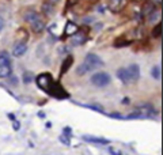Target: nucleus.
<instances>
[{"label": "nucleus", "mask_w": 163, "mask_h": 155, "mask_svg": "<svg viewBox=\"0 0 163 155\" xmlns=\"http://www.w3.org/2000/svg\"><path fill=\"white\" fill-rule=\"evenodd\" d=\"M37 85L39 88H42L45 93L53 95L56 98H65L67 93L64 91L61 86H59L56 82L53 80V78L50 76V74H41L37 78Z\"/></svg>", "instance_id": "1"}, {"label": "nucleus", "mask_w": 163, "mask_h": 155, "mask_svg": "<svg viewBox=\"0 0 163 155\" xmlns=\"http://www.w3.org/2000/svg\"><path fill=\"white\" fill-rule=\"evenodd\" d=\"M102 65H103V61H102V59H101L98 55L89 53V55L86 56L83 64L78 67L76 72H78V75H86L87 72L94 71V70H98V68H101Z\"/></svg>", "instance_id": "2"}, {"label": "nucleus", "mask_w": 163, "mask_h": 155, "mask_svg": "<svg viewBox=\"0 0 163 155\" xmlns=\"http://www.w3.org/2000/svg\"><path fill=\"white\" fill-rule=\"evenodd\" d=\"M25 21L31 26L34 33H41L45 29V22L42 21V18L39 17L36 11H27L25 14Z\"/></svg>", "instance_id": "3"}, {"label": "nucleus", "mask_w": 163, "mask_h": 155, "mask_svg": "<svg viewBox=\"0 0 163 155\" xmlns=\"http://www.w3.org/2000/svg\"><path fill=\"white\" fill-rule=\"evenodd\" d=\"M112 80V78L107 72H97L91 76V83L97 87H105L107 86Z\"/></svg>", "instance_id": "4"}, {"label": "nucleus", "mask_w": 163, "mask_h": 155, "mask_svg": "<svg viewBox=\"0 0 163 155\" xmlns=\"http://www.w3.org/2000/svg\"><path fill=\"white\" fill-rule=\"evenodd\" d=\"M127 6V0H109L107 7L112 12H120Z\"/></svg>", "instance_id": "5"}, {"label": "nucleus", "mask_w": 163, "mask_h": 155, "mask_svg": "<svg viewBox=\"0 0 163 155\" xmlns=\"http://www.w3.org/2000/svg\"><path fill=\"white\" fill-rule=\"evenodd\" d=\"M127 71H128V75H129L131 82H135L140 78V67H139L137 64H131L127 68Z\"/></svg>", "instance_id": "6"}, {"label": "nucleus", "mask_w": 163, "mask_h": 155, "mask_svg": "<svg viewBox=\"0 0 163 155\" xmlns=\"http://www.w3.org/2000/svg\"><path fill=\"white\" fill-rule=\"evenodd\" d=\"M26 50H27V45H26V42H23V41H18V42L14 45V48H12V53H14V56H16V57H22L26 53Z\"/></svg>", "instance_id": "7"}, {"label": "nucleus", "mask_w": 163, "mask_h": 155, "mask_svg": "<svg viewBox=\"0 0 163 155\" xmlns=\"http://www.w3.org/2000/svg\"><path fill=\"white\" fill-rule=\"evenodd\" d=\"M79 32V27L76 23L74 22H67V25H65V29H64V34L67 35V37H72L74 34Z\"/></svg>", "instance_id": "8"}, {"label": "nucleus", "mask_w": 163, "mask_h": 155, "mask_svg": "<svg viewBox=\"0 0 163 155\" xmlns=\"http://www.w3.org/2000/svg\"><path fill=\"white\" fill-rule=\"evenodd\" d=\"M86 39H87V37H86L84 33H76V34L72 35V38H71V42L72 45L75 46H78V45H82V44H84L86 42Z\"/></svg>", "instance_id": "9"}, {"label": "nucleus", "mask_w": 163, "mask_h": 155, "mask_svg": "<svg viewBox=\"0 0 163 155\" xmlns=\"http://www.w3.org/2000/svg\"><path fill=\"white\" fill-rule=\"evenodd\" d=\"M117 78L120 79L121 82H122V83H129V82H131L127 68H120V70L117 71Z\"/></svg>", "instance_id": "10"}, {"label": "nucleus", "mask_w": 163, "mask_h": 155, "mask_svg": "<svg viewBox=\"0 0 163 155\" xmlns=\"http://www.w3.org/2000/svg\"><path fill=\"white\" fill-rule=\"evenodd\" d=\"M72 61H74V59H72V56H68L65 60L63 61V67H61V71H60V76L61 75H64L65 72L68 71V68L71 67V64H72Z\"/></svg>", "instance_id": "11"}, {"label": "nucleus", "mask_w": 163, "mask_h": 155, "mask_svg": "<svg viewBox=\"0 0 163 155\" xmlns=\"http://www.w3.org/2000/svg\"><path fill=\"white\" fill-rule=\"evenodd\" d=\"M83 139L90 143H98V144H109V140L106 139H101V138H92V136H83Z\"/></svg>", "instance_id": "12"}, {"label": "nucleus", "mask_w": 163, "mask_h": 155, "mask_svg": "<svg viewBox=\"0 0 163 155\" xmlns=\"http://www.w3.org/2000/svg\"><path fill=\"white\" fill-rule=\"evenodd\" d=\"M11 75V64L0 65V78H7Z\"/></svg>", "instance_id": "13"}, {"label": "nucleus", "mask_w": 163, "mask_h": 155, "mask_svg": "<svg viewBox=\"0 0 163 155\" xmlns=\"http://www.w3.org/2000/svg\"><path fill=\"white\" fill-rule=\"evenodd\" d=\"M42 10H44V12H45L46 15H52L53 14V10H54V6H52L50 3H44V6H42Z\"/></svg>", "instance_id": "14"}, {"label": "nucleus", "mask_w": 163, "mask_h": 155, "mask_svg": "<svg viewBox=\"0 0 163 155\" xmlns=\"http://www.w3.org/2000/svg\"><path fill=\"white\" fill-rule=\"evenodd\" d=\"M152 78L154 79H158V80L160 79V67L159 65H155V67L152 68Z\"/></svg>", "instance_id": "15"}, {"label": "nucleus", "mask_w": 163, "mask_h": 155, "mask_svg": "<svg viewBox=\"0 0 163 155\" xmlns=\"http://www.w3.org/2000/svg\"><path fill=\"white\" fill-rule=\"evenodd\" d=\"M152 34H154V37H159V35L162 34V22H159V23H158V26L154 29Z\"/></svg>", "instance_id": "16"}, {"label": "nucleus", "mask_w": 163, "mask_h": 155, "mask_svg": "<svg viewBox=\"0 0 163 155\" xmlns=\"http://www.w3.org/2000/svg\"><path fill=\"white\" fill-rule=\"evenodd\" d=\"M23 82H25V83H31L33 82V74L31 72H25V74H23Z\"/></svg>", "instance_id": "17"}, {"label": "nucleus", "mask_w": 163, "mask_h": 155, "mask_svg": "<svg viewBox=\"0 0 163 155\" xmlns=\"http://www.w3.org/2000/svg\"><path fill=\"white\" fill-rule=\"evenodd\" d=\"M3 27H4V19L0 17V32L3 30Z\"/></svg>", "instance_id": "18"}, {"label": "nucleus", "mask_w": 163, "mask_h": 155, "mask_svg": "<svg viewBox=\"0 0 163 155\" xmlns=\"http://www.w3.org/2000/svg\"><path fill=\"white\" fill-rule=\"evenodd\" d=\"M59 1H60V0H48V3H50L52 6H56V4L59 3Z\"/></svg>", "instance_id": "19"}, {"label": "nucleus", "mask_w": 163, "mask_h": 155, "mask_svg": "<svg viewBox=\"0 0 163 155\" xmlns=\"http://www.w3.org/2000/svg\"><path fill=\"white\" fill-rule=\"evenodd\" d=\"M78 1L79 0H68V4H69V6H74V4H76Z\"/></svg>", "instance_id": "20"}, {"label": "nucleus", "mask_w": 163, "mask_h": 155, "mask_svg": "<svg viewBox=\"0 0 163 155\" xmlns=\"http://www.w3.org/2000/svg\"><path fill=\"white\" fill-rule=\"evenodd\" d=\"M64 133H65V135H69V133H71V129H69V128H65V129H64Z\"/></svg>", "instance_id": "21"}, {"label": "nucleus", "mask_w": 163, "mask_h": 155, "mask_svg": "<svg viewBox=\"0 0 163 155\" xmlns=\"http://www.w3.org/2000/svg\"><path fill=\"white\" fill-rule=\"evenodd\" d=\"M136 1H140V0H136Z\"/></svg>", "instance_id": "22"}, {"label": "nucleus", "mask_w": 163, "mask_h": 155, "mask_svg": "<svg viewBox=\"0 0 163 155\" xmlns=\"http://www.w3.org/2000/svg\"><path fill=\"white\" fill-rule=\"evenodd\" d=\"M121 155H122V154H121Z\"/></svg>", "instance_id": "23"}]
</instances>
